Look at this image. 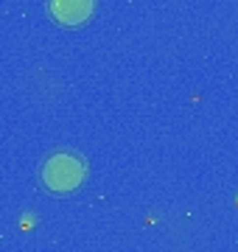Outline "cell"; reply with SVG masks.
I'll return each mask as SVG.
<instances>
[{"mask_svg": "<svg viewBox=\"0 0 238 252\" xmlns=\"http://www.w3.org/2000/svg\"><path fill=\"white\" fill-rule=\"evenodd\" d=\"M42 185H45L51 193H70L84 182L87 177V165L79 154L70 152H56L51 154L45 162H42Z\"/></svg>", "mask_w": 238, "mask_h": 252, "instance_id": "cell-1", "label": "cell"}, {"mask_svg": "<svg viewBox=\"0 0 238 252\" xmlns=\"http://www.w3.org/2000/svg\"><path fill=\"white\" fill-rule=\"evenodd\" d=\"M92 9H95V0H51L48 3L51 17L64 28H76L87 23Z\"/></svg>", "mask_w": 238, "mask_h": 252, "instance_id": "cell-2", "label": "cell"}]
</instances>
